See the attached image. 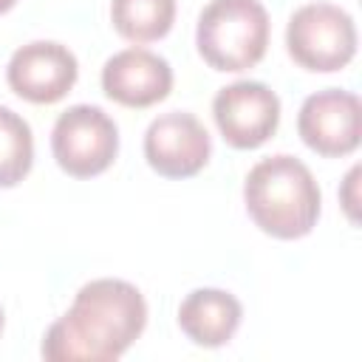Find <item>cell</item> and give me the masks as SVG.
Here are the masks:
<instances>
[{
  "label": "cell",
  "mask_w": 362,
  "mask_h": 362,
  "mask_svg": "<svg viewBox=\"0 0 362 362\" xmlns=\"http://www.w3.org/2000/svg\"><path fill=\"white\" fill-rule=\"evenodd\" d=\"M147 303L141 291L116 277L85 283L71 308L45 331L42 356L51 362L119 359L144 331Z\"/></svg>",
  "instance_id": "1"
},
{
  "label": "cell",
  "mask_w": 362,
  "mask_h": 362,
  "mask_svg": "<svg viewBox=\"0 0 362 362\" xmlns=\"http://www.w3.org/2000/svg\"><path fill=\"white\" fill-rule=\"evenodd\" d=\"M243 201L249 218L266 235L297 240L317 226L322 192L300 158L280 153L257 161L249 170Z\"/></svg>",
  "instance_id": "2"
},
{
  "label": "cell",
  "mask_w": 362,
  "mask_h": 362,
  "mask_svg": "<svg viewBox=\"0 0 362 362\" xmlns=\"http://www.w3.org/2000/svg\"><path fill=\"white\" fill-rule=\"evenodd\" d=\"M269 31L260 0H209L198 17L195 45L209 68L238 74L263 59Z\"/></svg>",
  "instance_id": "3"
},
{
  "label": "cell",
  "mask_w": 362,
  "mask_h": 362,
  "mask_svg": "<svg viewBox=\"0 0 362 362\" xmlns=\"http://www.w3.org/2000/svg\"><path fill=\"white\" fill-rule=\"evenodd\" d=\"M286 48L305 71H339L356 54L354 17L334 3H305L288 17Z\"/></svg>",
  "instance_id": "4"
},
{
  "label": "cell",
  "mask_w": 362,
  "mask_h": 362,
  "mask_svg": "<svg viewBox=\"0 0 362 362\" xmlns=\"http://www.w3.org/2000/svg\"><path fill=\"white\" fill-rule=\"evenodd\" d=\"M51 150L57 164L74 178H93L105 173L119 153L116 122L96 105H74L59 113Z\"/></svg>",
  "instance_id": "5"
},
{
  "label": "cell",
  "mask_w": 362,
  "mask_h": 362,
  "mask_svg": "<svg viewBox=\"0 0 362 362\" xmlns=\"http://www.w3.org/2000/svg\"><path fill=\"white\" fill-rule=\"evenodd\" d=\"M212 116L229 147L255 150L274 136L280 124V99L269 85L240 79L215 93Z\"/></svg>",
  "instance_id": "6"
},
{
  "label": "cell",
  "mask_w": 362,
  "mask_h": 362,
  "mask_svg": "<svg viewBox=\"0 0 362 362\" xmlns=\"http://www.w3.org/2000/svg\"><path fill=\"white\" fill-rule=\"evenodd\" d=\"M297 133L308 150L325 158H342L359 147L362 105L359 96L342 88L311 93L297 116Z\"/></svg>",
  "instance_id": "7"
},
{
  "label": "cell",
  "mask_w": 362,
  "mask_h": 362,
  "mask_svg": "<svg viewBox=\"0 0 362 362\" xmlns=\"http://www.w3.org/2000/svg\"><path fill=\"white\" fill-rule=\"evenodd\" d=\"M212 141L206 127L184 110L161 113L144 133V158L164 178H189L209 161Z\"/></svg>",
  "instance_id": "8"
},
{
  "label": "cell",
  "mask_w": 362,
  "mask_h": 362,
  "mask_svg": "<svg viewBox=\"0 0 362 362\" xmlns=\"http://www.w3.org/2000/svg\"><path fill=\"white\" fill-rule=\"evenodd\" d=\"M79 62L76 57L51 40H37L17 48L8 59L6 79L8 88L34 105H54L59 102L76 82Z\"/></svg>",
  "instance_id": "9"
},
{
  "label": "cell",
  "mask_w": 362,
  "mask_h": 362,
  "mask_svg": "<svg viewBox=\"0 0 362 362\" xmlns=\"http://www.w3.org/2000/svg\"><path fill=\"white\" fill-rule=\"evenodd\" d=\"M102 90L124 107H150L170 96L173 68L164 57L147 48H124L102 68Z\"/></svg>",
  "instance_id": "10"
},
{
  "label": "cell",
  "mask_w": 362,
  "mask_h": 362,
  "mask_svg": "<svg viewBox=\"0 0 362 362\" xmlns=\"http://www.w3.org/2000/svg\"><path fill=\"white\" fill-rule=\"evenodd\" d=\"M243 308L235 294L223 288H195L178 305V325L201 348H221L226 345L238 325Z\"/></svg>",
  "instance_id": "11"
},
{
  "label": "cell",
  "mask_w": 362,
  "mask_h": 362,
  "mask_svg": "<svg viewBox=\"0 0 362 362\" xmlns=\"http://www.w3.org/2000/svg\"><path fill=\"white\" fill-rule=\"evenodd\" d=\"M110 23L130 42L161 40L175 23V0H110Z\"/></svg>",
  "instance_id": "12"
},
{
  "label": "cell",
  "mask_w": 362,
  "mask_h": 362,
  "mask_svg": "<svg viewBox=\"0 0 362 362\" xmlns=\"http://www.w3.org/2000/svg\"><path fill=\"white\" fill-rule=\"evenodd\" d=\"M34 164V136L28 122L0 105V187H17Z\"/></svg>",
  "instance_id": "13"
},
{
  "label": "cell",
  "mask_w": 362,
  "mask_h": 362,
  "mask_svg": "<svg viewBox=\"0 0 362 362\" xmlns=\"http://www.w3.org/2000/svg\"><path fill=\"white\" fill-rule=\"evenodd\" d=\"M356 178H359V167H354L351 173H348V178H345V189H342V204H345V209H348V218L351 221H356Z\"/></svg>",
  "instance_id": "14"
},
{
  "label": "cell",
  "mask_w": 362,
  "mask_h": 362,
  "mask_svg": "<svg viewBox=\"0 0 362 362\" xmlns=\"http://www.w3.org/2000/svg\"><path fill=\"white\" fill-rule=\"evenodd\" d=\"M17 6V0H0V14H6V11H11Z\"/></svg>",
  "instance_id": "15"
},
{
  "label": "cell",
  "mask_w": 362,
  "mask_h": 362,
  "mask_svg": "<svg viewBox=\"0 0 362 362\" xmlns=\"http://www.w3.org/2000/svg\"><path fill=\"white\" fill-rule=\"evenodd\" d=\"M3 322H6V317H3V305H0V334H3Z\"/></svg>",
  "instance_id": "16"
}]
</instances>
